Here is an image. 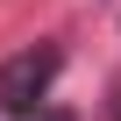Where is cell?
I'll list each match as a JSON object with an SVG mask.
<instances>
[{"label": "cell", "mask_w": 121, "mask_h": 121, "mask_svg": "<svg viewBox=\"0 0 121 121\" xmlns=\"http://www.w3.org/2000/svg\"><path fill=\"white\" fill-rule=\"evenodd\" d=\"M50 78H57V50L50 43L7 57V64H0V114H36V100L50 93Z\"/></svg>", "instance_id": "1"}, {"label": "cell", "mask_w": 121, "mask_h": 121, "mask_svg": "<svg viewBox=\"0 0 121 121\" xmlns=\"http://www.w3.org/2000/svg\"><path fill=\"white\" fill-rule=\"evenodd\" d=\"M36 121H78V114H64V107H43V114H36Z\"/></svg>", "instance_id": "2"}]
</instances>
